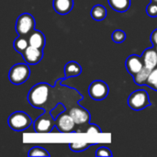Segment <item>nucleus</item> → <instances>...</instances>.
<instances>
[{"instance_id": "17", "label": "nucleus", "mask_w": 157, "mask_h": 157, "mask_svg": "<svg viewBox=\"0 0 157 157\" xmlns=\"http://www.w3.org/2000/svg\"><path fill=\"white\" fill-rule=\"evenodd\" d=\"M152 69L144 66L139 73H137L135 75H133V80L136 85L138 86H144L146 85V82L148 80V77L151 74Z\"/></svg>"}, {"instance_id": "5", "label": "nucleus", "mask_w": 157, "mask_h": 157, "mask_svg": "<svg viewBox=\"0 0 157 157\" xmlns=\"http://www.w3.org/2000/svg\"><path fill=\"white\" fill-rule=\"evenodd\" d=\"M35 28V19L32 15L29 13L21 14L16 22V30L18 35L27 37L34 30Z\"/></svg>"}, {"instance_id": "7", "label": "nucleus", "mask_w": 157, "mask_h": 157, "mask_svg": "<svg viewBox=\"0 0 157 157\" xmlns=\"http://www.w3.org/2000/svg\"><path fill=\"white\" fill-rule=\"evenodd\" d=\"M75 122L69 112H62L55 119V126L60 132L70 133L75 132Z\"/></svg>"}, {"instance_id": "14", "label": "nucleus", "mask_w": 157, "mask_h": 157, "mask_svg": "<svg viewBox=\"0 0 157 157\" xmlns=\"http://www.w3.org/2000/svg\"><path fill=\"white\" fill-rule=\"evenodd\" d=\"M74 7V0H53L54 10L61 15H66Z\"/></svg>"}, {"instance_id": "9", "label": "nucleus", "mask_w": 157, "mask_h": 157, "mask_svg": "<svg viewBox=\"0 0 157 157\" xmlns=\"http://www.w3.org/2000/svg\"><path fill=\"white\" fill-rule=\"evenodd\" d=\"M68 112L74 119L76 125L80 126V125H86L89 123L90 113L86 109H84L80 106H75V107L71 108Z\"/></svg>"}, {"instance_id": "24", "label": "nucleus", "mask_w": 157, "mask_h": 157, "mask_svg": "<svg viewBox=\"0 0 157 157\" xmlns=\"http://www.w3.org/2000/svg\"><path fill=\"white\" fill-rule=\"evenodd\" d=\"M146 13L151 17H157V2L152 1L146 7Z\"/></svg>"}, {"instance_id": "27", "label": "nucleus", "mask_w": 157, "mask_h": 157, "mask_svg": "<svg viewBox=\"0 0 157 157\" xmlns=\"http://www.w3.org/2000/svg\"><path fill=\"white\" fill-rule=\"evenodd\" d=\"M64 111V107L62 105V104H58L56 107H55V109H53L52 111H51V113H52V115L53 116V118L54 119H56V117L58 116V115H60L62 112H63Z\"/></svg>"}, {"instance_id": "22", "label": "nucleus", "mask_w": 157, "mask_h": 157, "mask_svg": "<svg viewBox=\"0 0 157 157\" xmlns=\"http://www.w3.org/2000/svg\"><path fill=\"white\" fill-rule=\"evenodd\" d=\"M28 155L29 156H50V154L44 149V148H41V147H39V146H35V147H32L29 153H28Z\"/></svg>"}, {"instance_id": "4", "label": "nucleus", "mask_w": 157, "mask_h": 157, "mask_svg": "<svg viewBox=\"0 0 157 157\" xmlns=\"http://www.w3.org/2000/svg\"><path fill=\"white\" fill-rule=\"evenodd\" d=\"M128 104L131 109L134 110H142L151 105L148 93L144 89H138L133 91L129 98Z\"/></svg>"}, {"instance_id": "21", "label": "nucleus", "mask_w": 157, "mask_h": 157, "mask_svg": "<svg viewBox=\"0 0 157 157\" xmlns=\"http://www.w3.org/2000/svg\"><path fill=\"white\" fill-rule=\"evenodd\" d=\"M91 145H92V144H89V143H72L69 144V147H70L71 151L79 153V152H83V151L86 150Z\"/></svg>"}, {"instance_id": "8", "label": "nucleus", "mask_w": 157, "mask_h": 157, "mask_svg": "<svg viewBox=\"0 0 157 157\" xmlns=\"http://www.w3.org/2000/svg\"><path fill=\"white\" fill-rule=\"evenodd\" d=\"M109 86L102 80L93 81L88 87V94L94 100H103L109 95Z\"/></svg>"}, {"instance_id": "6", "label": "nucleus", "mask_w": 157, "mask_h": 157, "mask_svg": "<svg viewBox=\"0 0 157 157\" xmlns=\"http://www.w3.org/2000/svg\"><path fill=\"white\" fill-rule=\"evenodd\" d=\"M55 126V119L50 112L40 116L34 123V130L38 133H49Z\"/></svg>"}, {"instance_id": "2", "label": "nucleus", "mask_w": 157, "mask_h": 157, "mask_svg": "<svg viewBox=\"0 0 157 157\" xmlns=\"http://www.w3.org/2000/svg\"><path fill=\"white\" fill-rule=\"evenodd\" d=\"M29 75L30 70L28 63H17L11 67L8 74V78L13 85L18 86L24 84L29 79Z\"/></svg>"}, {"instance_id": "18", "label": "nucleus", "mask_w": 157, "mask_h": 157, "mask_svg": "<svg viewBox=\"0 0 157 157\" xmlns=\"http://www.w3.org/2000/svg\"><path fill=\"white\" fill-rule=\"evenodd\" d=\"M91 17L97 21H101L107 17V9L102 5H96L91 9Z\"/></svg>"}, {"instance_id": "3", "label": "nucleus", "mask_w": 157, "mask_h": 157, "mask_svg": "<svg viewBox=\"0 0 157 157\" xmlns=\"http://www.w3.org/2000/svg\"><path fill=\"white\" fill-rule=\"evenodd\" d=\"M7 122L12 130L16 132H22L31 125L32 120L24 111H16L9 116Z\"/></svg>"}, {"instance_id": "13", "label": "nucleus", "mask_w": 157, "mask_h": 157, "mask_svg": "<svg viewBox=\"0 0 157 157\" xmlns=\"http://www.w3.org/2000/svg\"><path fill=\"white\" fill-rule=\"evenodd\" d=\"M28 40H29V43L30 46H33L40 50H43L45 43H46L44 34L41 31L37 30V29H34L33 31L30 32V34L28 36Z\"/></svg>"}, {"instance_id": "28", "label": "nucleus", "mask_w": 157, "mask_h": 157, "mask_svg": "<svg viewBox=\"0 0 157 157\" xmlns=\"http://www.w3.org/2000/svg\"><path fill=\"white\" fill-rule=\"evenodd\" d=\"M151 41H152L154 47L157 46V29H155L151 34Z\"/></svg>"}, {"instance_id": "19", "label": "nucleus", "mask_w": 157, "mask_h": 157, "mask_svg": "<svg viewBox=\"0 0 157 157\" xmlns=\"http://www.w3.org/2000/svg\"><path fill=\"white\" fill-rule=\"evenodd\" d=\"M13 46H14V49L22 55V53L26 51V49L29 46V40L27 37H24V36H20L18 35V37L14 40L13 42Z\"/></svg>"}, {"instance_id": "16", "label": "nucleus", "mask_w": 157, "mask_h": 157, "mask_svg": "<svg viewBox=\"0 0 157 157\" xmlns=\"http://www.w3.org/2000/svg\"><path fill=\"white\" fill-rule=\"evenodd\" d=\"M110 7L117 12H126L131 6V0H108Z\"/></svg>"}, {"instance_id": "30", "label": "nucleus", "mask_w": 157, "mask_h": 157, "mask_svg": "<svg viewBox=\"0 0 157 157\" xmlns=\"http://www.w3.org/2000/svg\"><path fill=\"white\" fill-rule=\"evenodd\" d=\"M155 50H156V51H157V46H155Z\"/></svg>"}, {"instance_id": "10", "label": "nucleus", "mask_w": 157, "mask_h": 157, "mask_svg": "<svg viewBox=\"0 0 157 157\" xmlns=\"http://www.w3.org/2000/svg\"><path fill=\"white\" fill-rule=\"evenodd\" d=\"M22 56L24 58V61L28 64H37L39 63L42 57H43V52L42 50L35 48L33 46H29L26 51L22 53Z\"/></svg>"}, {"instance_id": "15", "label": "nucleus", "mask_w": 157, "mask_h": 157, "mask_svg": "<svg viewBox=\"0 0 157 157\" xmlns=\"http://www.w3.org/2000/svg\"><path fill=\"white\" fill-rule=\"evenodd\" d=\"M82 73V67L81 65L75 62V61H71L68 62L65 66H64V75L65 78H69V77H76L79 75H81Z\"/></svg>"}, {"instance_id": "29", "label": "nucleus", "mask_w": 157, "mask_h": 157, "mask_svg": "<svg viewBox=\"0 0 157 157\" xmlns=\"http://www.w3.org/2000/svg\"><path fill=\"white\" fill-rule=\"evenodd\" d=\"M151 1H155V2H157V0H151Z\"/></svg>"}, {"instance_id": "1", "label": "nucleus", "mask_w": 157, "mask_h": 157, "mask_svg": "<svg viewBox=\"0 0 157 157\" xmlns=\"http://www.w3.org/2000/svg\"><path fill=\"white\" fill-rule=\"evenodd\" d=\"M51 86L46 83H40L35 85L28 94V101L33 107L37 109H44L49 96Z\"/></svg>"}, {"instance_id": "11", "label": "nucleus", "mask_w": 157, "mask_h": 157, "mask_svg": "<svg viewBox=\"0 0 157 157\" xmlns=\"http://www.w3.org/2000/svg\"><path fill=\"white\" fill-rule=\"evenodd\" d=\"M144 67V63L142 56H138L136 54H132L129 56L126 60V68L130 75L132 76L139 73Z\"/></svg>"}, {"instance_id": "26", "label": "nucleus", "mask_w": 157, "mask_h": 157, "mask_svg": "<svg viewBox=\"0 0 157 157\" xmlns=\"http://www.w3.org/2000/svg\"><path fill=\"white\" fill-rule=\"evenodd\" d=\"M96 155L97 156H112V153L109 148L101 146L97 150Z\"/></svg>"}, {"instance_id": "23", "label": "nucleus", "mask_w": 157, "mask_h": 157, "mask_svg": "<svg viewBox=\"0 0 157 157\" xmlns=\"http://www.w3.org/2000/svg\"><path fill=\"white\" fill-rule=\"evenodd\" d=\"M112 40L116 43H121L126 40V33L121 29H116L112 33Z\"/></svg>"}, {"instance_id": "25", "label": "nucleus", "mask_w": 157, "mask_h": 157, "mask_svg": "<svg viewBox=\"0 0 157 157\" xmlns=\"http://www.w3.org/2000/svg\"><path fill=\"white\" fill-rule=\"evenodd\" d=\"M84 132L90 133V134H94V133H101L102 131L100 130V128L98 125H95V124H87L86 127V130L84 131Z\"/></svg>"}, {"instance_id": "12", "label": "nucleus", "mask_w": 157, "mask_h": 157, "mask_svg": "<svg viewBox=\"0 0 157 157\" xmlns=\"http://www.w3.org/2000/svg\"><path fill=\"white\" fill-rule=\"evenodd\" d=\"M142 58H143L144 66L152 70L157 66V51L155 47L146 49L143 52Z\"/></svg>"}, {"instance_id": "20", "label": "nucleus", "mask_w": 157, "mask_h": 157, "mask_svg": "<svg viewBox=\"0 0 157 157\" xmlns=\"http://www.w3.org/2000/svg\"><path fill=\"white\" fill-rule=\"evenodd\" d=\"M146 86L157 91V66L151 71V74L146 82Z\"/></svg>"}]
</instances>
